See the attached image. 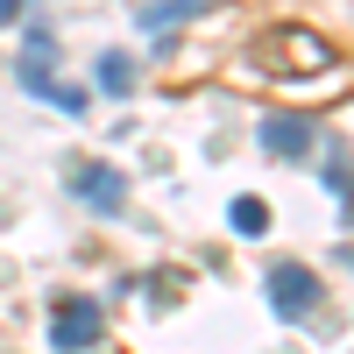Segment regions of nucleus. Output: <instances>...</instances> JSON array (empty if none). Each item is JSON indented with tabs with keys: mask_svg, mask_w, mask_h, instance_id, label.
<instances>
[{
	"mask_svg": "<svg viewBox=\"0 0 354 354\" xmlns=\"http://www.w3.org/2000/svg\"><path fill=\"white\" fill-rule=\"evenodd\" d=\"M8 21H21V8H15V0H0V28H8Z\"/></svg>",
	"mask_w": 354,
	"mask_h": 354,
	"instance_id": "10",
	"label": "nucleus"
},
{
	"mask_svg": "<svg viewBox=\"0 0 354 354\" xmlns=\"http://www.w3.org/2000/svg\"><path fill=\"white\" fill-rule=\"evenodd\" d=\"M128 85H135V71H128V57H121V50H106V57H100V93H113V100H121Z\"/></svg>",
	"mask_w": 354,
	"mask_h": 354,
	"instance_id": "7",
	"label": "nucleus"
},
{
	"mask_svg": "<svg viewBox=\"0 0 354 354\" xmlns=\"http://www.w3.org/2000/svg\"><path fill=\"white\" fill-rule=\"evenodd\" d=\"M50 64H57V36H50V21H28V50L15 57L21 93L50 100L57 113H85V93H78V85H64V78H50Z\"/></svg>",
	"mask_w": 354,
	"mask_h": 354,
	"instance_id": "1",
	"label": "nucleus"
},
{
	"mask_svg": "<svg viewBox=\"0 0 354 354\" xmlns=\"http://www.w3.org/2000/svg\"><path fill=\"white\" fill-rule=\"evenodd\" d=\"M185 15H198V0H156V8H142V28H170Z\"/></svg>",
	"mask_w": 354,
	"mask_h": 354,
	"instance_id": "9",
	"label": "nucleus"
},
{
	"mask_svg": "<svg viewBox=\"0 0 354 354\" xmlns=\"http://www.w3.org/2000/svg\"><path fill=\"white\" fill-rule=\"evenodd\" d=\"M71 192L93 205V213H121V198H128V185H121V177H113L106 163H85V170L71 177Z\"/></svg>",
	"mask_w": 354,
	"mask_h": 354,
	"instance_id": "6",
	"label": "nucleus"
},
{
	"mask_svg": "<svg viewBox=\"0 0 354 354\" xmlns=\"http://www.w3.org/2000/svg\"><path fill=\"white\" fill-rule=\"evenodd\" d=\"M262 149L270 156H312V121H298V113H270V121H262Z\"/></svg>",
	"mask_w": 354,
	"mask_h": 354,
	"instance_id": "5",
	"label": "nucleus"
},
{
	"mask_svg": "<svg viewBox=\"0 0 354 354\" xmlns=\"http://www.w3.org/2000/svg\"><path fill=\"white\" fill-rule=\"evenodd\" d=\"M234 234H262V227H270V205H262V198H234Z\"/></svg>",
	"mask_w": 354,
	"mask_h": 354,
	"instance_id": "8",
	"label": "nucleus"
},
{
	"mask_svg": "<svg viewBox=\"0 0 354 354\" xmlns=\"http://www.w3.org/2000/svg\"><path fill=\"white\" fill-rule=\"evenodd\" d=\"M248 64L277 71V78H283V71H326V64H333V43L312 36V28H298V21H283V28H262V36H255Z\"/></svg>",
	"mask_w": 354,
	"mask_h": 354,
	"instance_id": "2",
	"label": "nucleus"
},
{
	"mask_svg": "<svg viewBox=\"0 0 354 354\" xmlns=\"http://www.w3.org/2000/svg\"><path fill=\"white\" fill-rule=\"evenodd\" d=\"M100 305L93 298H57V312H50V347L57 354H85V347H100Z\"/></svg>",
	"mask_w": 354,
	"mask_h": 354,
	"instance_id": "3",
	"label": "nucleus"
},
{
	"mask_svg": "<svg viewBox=\"0 0 354 354\" xmlns=\"http://www.w3.org/2000/svg\"><path fill=\"white\" fill-rule=\"evenodd\" d=\"M270 305L283 319H305L319 305V277L305 270V262H277V270H270Z\"/></svg>",
	"mask_w": 354,
	"mask_h": 354,
	"instance_id": "4",
	"label": "nucleus"
}]
</instances>
